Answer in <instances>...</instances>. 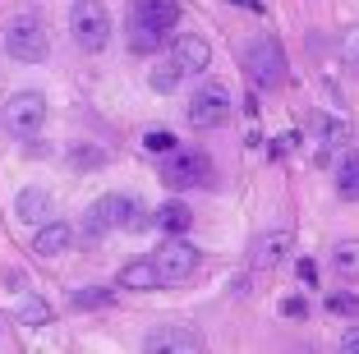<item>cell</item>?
I'll use <instances>...</instances> for the list:
<instances>
[{
    "instance_id": "e0dca14e",
    "label": "cell",
    "mask_w": 359,
    "mask_h": 354,
    "mask_svg": "<svg viewBox=\"0 0 359 354\" xmlns=\"http://www.w3.org/2000/svg\"><path fill=\"white\" fill-rule=\"evenodd\" d=\"M337 193L346 203H359V147H350L337 161Z\"/></svg>"
},
{
    "instance_id": "8992f818",
    "label": "cell",
    "mask_w": 359,
    "mask_h": 354,
    "mask_svg": "<svg viewBox=\"0 0 359 354\" xmlns=\"http://www.w3.org/2000/svg\"><path fill=\"white\" fill-rule=\"evenodd\" d=\"M46 125V97L42 93H10L0 102V129L10 138H37Z\"/></svg>"
},
{
    "instance_id": "4316f807",
    "label": "cell",
    "mask_w": 359,
    "mask_h": 354,
    "mask_svg": "<svg viewBox=\"0 0 359 354\" xmlns=\"http://www.w3.org/2000/svg\"><path fill=\"white\" fill-rule=\"evenodd\" d=\"M281 313H285V318H304V313H309V304L299 299V294H290V299H281Z\"/></svg>"
},
{
    "instance_id": "4dcf8cb0",
    "label": "cell",
    "mask_w": 359,
    "mask_h": 354,
    "mask_svg": "<svg viewBox=\"0 0 359 354\" xmlns=\"http://www.w3.org/2000/svg\"><path fill=\"white\" fill-rule=\"evenodd\" d=\"M341 350H346V354H359V327H350V332L341 336Z\"/></svg>"
},
{
    "instance_id": "cb8c5ba5",
    "label": "cell",
    "mask_w": 359,
    "mask_h": 354,
    "mask_svg": "<svg viewBox=\"0 0 359 354\" xmlns=\"http://www.w3.org/2000/svg\"><path fill=\"white\" fill-rule=\"evenodd\" d=\"M327 313H337V318H359V294L332 290V294H327Z\"/></svg>"
},
{
    "instance_id": "3957f363",
    "label": "cell",
    "mask_w": 359,
    "mask_h": 354,
    "mask_svg": "<svg viewBox=\"0 0 359 354\" xmlns=\"http://www.w3.org/2000/svg\"><path fill=\"white\" fill-rule=\"evenodd\" d=\"M5 55L19 64H42L51 55V37H46V23L37 19L32 10L14 14L10 19V32H5Z\"/></svg>"
},
{
    "instance_id": "8fae6325",
    "label": "cell",
    "mask_w": 359,
    "mask_h": 354,
    "mask_svg": "<svg viewBox=\"0 0 359 354\" xmlns=\"http://www.w3.org/2000/svg\"><path fill=\"white\" fill-rule=\"evenodd\" d=\"M143 350L148 354H194V350H203V336L184 322H161L143 336Z\"/></svg>"
},
{
    "instance_id": "484cf974",
    "label": "cell",
    "mask_w": 359,
    "mask_h": 354,
    "mask_svg": "<svg viewBox=\"0 0 359 354\" xmlns=\"http://www.w3.org/2000/svg\"><path fill=\"white\" fill-rule=\"evenodd\" d=\"M143 147H148V152H175V134H166V129H152V134H143Z\"/></svg>"
},
{
    "instance_id": "d4e9b609",
    "label": "cell",
    "mask_w": 359,
    "mask_h": 354,
    "mask_svg": "<svg viewBox=\"0 0 359 354\" xmlns=\"http://www.w3.org/2000/svg\"><path fill=\"white\" fill-rule=\"evenodd\" d=\"M341 60H346V69L359 74V23L341 32Z\"/></svg>"
},
{
    "instance_id": "5bb4252c",
    "label": "cell",
    "mask_w": 359,
    "mask_h": 354,
    "mask_svg": "<svg viewBox=\"0 0 359 354\" xmlns=\"http://www.w3.org/2000/svg\"><path fill=\"white\" fill-rule=\"evenodd\" d=\"M285 253H290V230H267V235L254 240V249H249V267L254 271H272Z\"/></svg>"
},
{
    "instance_id": "5b68a950",
    "label": "cell",
    "mask_w": 359,
    "mask_h": 354,
    "mask_svg": "<svg viewBox=\"0 0 359 354\" xmlns=\"http://www.w3.org/2000/svg\"><path fill=\"white\" fill-rule=\"evenodd\" d=\"M244 74H249V83L263 88V93H272V88L285 83V51L276 37H254V42L244 46Z\"/></svg>"
},
{
    "instance_id": "7c38bea8",
    "label": "cell",
    "mask_w": 359,
    "mask_h": 354,
    "mask_svg": "<svg viewBox=\"0 0 359 354\" xmlns=\"http://www.w3.org/2000/svg\"><path fill=\"white\" fill-rule=\"evenodd\" d=\"M170 55L180 60L184 79H194V74H208V64H212V46L203 42L198 32H180V37H170Z\"/></svg>"
},
{
    "instance_id": "52a82bcc",
    "label": "cell",
    "mask_w": 359,
    "mask_h": 354,
    "mask_svg": "<svg viewBox=\"0 0 359 354\" xmlns=\"http://www.w3.org/2000/svg\"><path fill=\"white\" fill-rule=\"evenodd\" d=\"M309 134H313V161H318V166H332V170H337V161L355 147L350 125H346V120H337V115H327V111L309 115Z\"/></svg>"
},
{
    "instance_id": "277c9868",
    "label": "cell",
    "mask_w": 359,
    "mask_h": 354,
    "mask_svg": "<svg viewBox=\"0 0 359 354\" xmlns=\"http://www.w3.org/2000/svg\"><path fill=\"white\" fill-rule=\"evenodd\" d=\"M111 32H116V23H111V10H106L102 0H74L69 5V37H74L83 51H106L111 46Z\"/></svg>"
},
{
    "instance_id": "603a6c76",
    "label": "cell",
    "mask_w": 359,
    "mask_h": 354,
    "mask_svg": "<svg viewBox=\"0 0 359 354\" xmlns=\"http://www.w3.org/2000/svg\"><path fill=\"white\" fill-rule=\"evenodd\" d=\"M19 322L23 327H46V322H51V304L37 299V294H28V299H23V308H19Z\"/></svg>"
},
{
    "instance_id": "6da1fadb",
    "label": "cell",
    "mask_w": 359,
    "mask_h": 354,
    "mask_svg": "<svg viewBox=\"0 0 359 354\" xmlns=\"http://www.w3.org/2000/svg\"><path fill=\"white\" fill-rule=\"evenodd\" d=\"M175 23H180L175 0H129V28H125L129 51L157 55L161 46L175 37Z\"/></svg>"
},
{
    "instance_id": "ffe728a7",
    "label": "cell",
    "mask_w": 359,
    "mask_h": 354,
    "mask_svg": "<svg viewBox=\"0 0 359 354\" xmlns=\"http://www.w3.org/2000/svg\"><path fill=\"white\" fill-rule=\"evenodd\" d=\"M180 83H184V69H180V60L166 51V55H161V64L152 69V88H157V93H175Z\"/></svg>"
},
{
    "instance_id": "9c48e42d",
    "label": "cell",
    "mask_w": 359,
    "mask_h": 354,
    "mask_svg": "<svg viewBox=\"0 0 359 354\" xmlns=\"http://www.w3.org/2000/svg\"><path fill=\"white\" fill-rule=\"evenodd\" d=\"M184 115H189L194 129H217L231 120V88L226 83H203L198 93H194V102L184 106Z\"/></svg>"
},
{
    "instance_id": "7a4b0ae2",
    "label": "cell",
    "mask_w": 359,
    "mask_h": 354,
    "mask_svg": "<svg viewBox=\"0 0 359 354\" xmlns=\"http://www.w3.org/2000/svg\"><path fill=\"white\" fill-rule=\"evenodd\" d=\"M138 203L129 198V193H102V198L93 203V207L83 212V221H79V235H83V244L93 249V244H102L111 230H134V226H148V217H134Z\"/></svg>"
},
{
    "instance_id": "d6986e66",
    "label": "cell",
    "mask_w": 359,
    "mask_h": 354,
    "mask_svg": "<svg viewBox=\"0 0 359 354\" xmlns=\"http://www.w3.org/2000/svg\"><path fill=\"white\" fill-rule=\"evenodd\" d=\"M332 267L346 276V281H359V240H341L332 249Z\"/></svg>"
},
{
    "instance_id": "f1b7e54d",
    "label": "cell",
    "mask_w": 359,
    "mask_h": 354,
    "mask_svg": "<svg viewBox=\"0 0 359 354\" xmlns=\"http://www.w3.org/2000/svg\"><path fill=\"white\" fill-rule=\"evenodd\" d=\"M290 152H295V134H281L272 143V156H290Z\"/></svg>"
},
{
    "instance_id": "2e32d148",
    "label": "cell",
    "mask_w": 359,
    "mask_h": 354,
    "mask_svg": "<svg viewBox=\"0 0 359 354\" xmlns=\"http://www.w3.org/2000/svg\"><path fill=\"white\" fill-rule=\"evenodd\" d=\"M120 285L125 290H157L161 285V271H157V258H134L120 267Z\"/></svg>"
},
{
    "instance_id": "30bf717a",
    "label": "cell",
    "mask_w": 359,
    "mask_h": 354,
    "mask_svg": "<svg viewBox=\"0 0 359 354\" xmlns=\"http://www.w3.org/2000/svg\"><path fill=\"white\" fill-rule=\"evenodd\" d=\"M194 267H198V249H194L184 235H170L166 244L157 249V271H161V285H180L189 281Z\"/></svg>"
},
{
    "instance_id": "4fadbf2b",
    "label": "cell",
    "mask_w": 359,
    "mask_h": 354,
    "mask_svg": "<svg viewBox=\"0 0 359 354\" xmlns=\"http://www.w3.org/2000/svg\"><path fill=\"white\" fill-rule=\"evenodd\" d=\"M79 240L74 226H65V221H46V226H37V240H32V253L37 258H60V253H69Z\"/></svg>"
},
{
    "instance_id": "7402d4cb",
    "label": "cell",
    "mask_w": 359,
    "mask_h": 354,
    "mask_svg": "<svg viewBox=\"0 0 359 354\" xmlns=\"http://www.w3.org/2000/svg\"><path fill=\"white\" fill-rule=\"evenodd\" d=\"M69 304H74V308H111V304H116V290H111V285H88V290L69 294Z\"/></svg>"
},
{
    "instance_id": "9a60e30c",
    "label": "cell",
    "mask_w": 359,
    "mask_h": 354,
    "mask_svg": "<svg viewBox=\"0 0 359 354\" xmlns=\"http://www.w3.org/2000/svg\"><path fill=\"white\" fill-rule=\"evenodd\" d=\"M14 212H19V221H28V226H46V221H51V193H46V189H37V184L19 189Z\"/></svg>"
},
{
    "instance_id": "f546056e",
    "label": "cell",
    "mask_w": 359,
    "mask_h": 354,
    "mask_svg": "<svg viewBox=\"0 0 359 354\" xmlns=\"http://www.w3.org/2000/svg\"><path fill=\"white\" fill-rule=\"evenodd\" d=\"M5 285H10V290H28V276H23L19 267H10L5 271Z\"/></svg>"
},
{
    "instance_id": "83f0119b",
    "label": "cell",
    "mask_w": 359,
    "mask_h": 354,
    "mask_svg": "<svg viewBox=\"0 0 359 354\" xmlns=\"http://www.w3.org/2000/svg\"><path fill=\"white\" fill-rule=\"evenodd\" d=\"M299 281H304V285L318 281V262L313 258H299Z\"/></svg>"
},
{
    "instance_id": "ac0fdd59",
    "label": "cell",
    "mask_w": 359,
    "mask_h": 354,
    "mask_svg": "<svg viewBox=\"0 0 359 354\" xmlns=\"http://www.w3.org/2000/svg\"><path fill=\"white\" fill-rule=\"evenodd\" d=\"M157 226L166 230V235H184V230L194 226V212L184 207V203H166V207H157Z\"/></svg>"
},
{
    "instance_id": "ba28073f",
    "label": "cell",
    "mask_w": 359,
    "mask_h": 354,
    "mask_svg": "<svg viewBox=\"0 0 359 354\" xmlns=\"http://www.w3.org/2000/svg\"><path fill=\"white\" fill-rule=\"evenodd\" d=\"M161 179L166 189H198V184H212V161L208 152H194V147H175L166 152V166H161Z\"/></svg>"
},
{
    "instance_id": "44dd1931",
    "label": "cell",
    "mask_w": 359,
    "mask_h": 354,
    "mask_svg": "<svg viewBox=\"0 0 359 354\" xmlns=\"http://www.w3.org/2000/svg\"><path fill=\"white\" fill-rule=\"evenodd\" d=\"M97 166H106V147L83 143V147L69 152V170H74V175H88V170H97Z\"/></svg>"
}]
</instances>
